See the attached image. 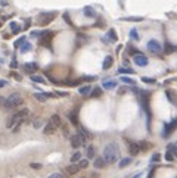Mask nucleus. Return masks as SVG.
<instances>
[{
    "label": "nucleus",
    "mask_w": 177,
    "mask_h": 178,
    "mask_svg": "<svg viewBox=\"0 0 177 178\" xmlns=\"http://www.w3.org/2000/svg\"><path fill=\"white\" fill-rule=\"evenodd\" d=\"M49 178H65V175L61 174V172H53V174L49 175Z\"/></svg>",
    "instance_id": "37"
},
{
    "label": "nucleus",
    "mask_w": 177,
    "mask_h": 178,
    "mask_svg": "<svg viewBox=\"0 0 177 178\" xmlns=\"http://www.w3.org/2000/svg\"><path fill=\"white\" fill-rule=\"evenodd\" d=\"M121 21H131V22H139V21H143L142 16H130V18H123Z\"/></svg>",
    "instance_id": "30"
},
{
    "label": "nucleus",
    "mask_w": 177,
    "mask_h": 178,
    "mask_svg": "<svg viewBox=\"0 0 177 178\" xmlns=\"http://www.w3.org/2000/svg\"><path fill=\"white\" fill-rule=\"evenodd\" d=\"M55 132H56V127L49 121V122L46 124V127H44V134H46V136H53Z\"/></svg>",
    "instance_id": "11"
},
{
    "label": "nucleus",
    "mask_w": 177,
    "mask_h": 178,
    "mask_svg": "<svg viewBox=\"0 0 177 178\" xmlns=\"http://www.w3.org/2000/svg\"><path fill=\"white\" fill-rule=\"evenodd\" d=\"M34 99H36L37 102H40V103H44V102L47 100V96L44 94V93H36V94H34Z\"/></svg>",
    "instance_id": "21"
},
{
    "label": "nucleus",
    "mask_w": 177,
    "mask_h": 178,
    "mask_svg": "<svg viewBox=\"0 0 177 178\" xmlns=\"http://www.w3.org/2000/svg\"><path fill=\"white\" fill-rule=\"evenodd\" d=\"M28 114H30V109H28V107H24V109L18 110V112H15V114L8 119L6 127H8V128H12V127L16 125V124H22V122H24V118H25Z\"/></svg>",
    "instance_id": "2"
},
{
    "label": "nucleus",
    "mask_w": 177,
    "mask_h": 178,
    "mask_svg": "<svg viewBox=\"0 0 177 178\" xmlns=\"http://www.w3.org/2000/svg\"><path fill=\"white\" fill-rule=\"evenodd\" d=\"M41 34H43V31H33V33H31V37H37V38H40V37H41Z\"/></svg>",
    "instance_id": "43"
},
{
    "label": "nucleus",
    "mask_w": 177,
    "mask_h": 178,
    "mask_svg": "<svg viewBox=\"0 0 177 178\" xmlns=\"http://www.w3.org/2000/svg\"><path fill=\"white\" fill-rule=\"evenodd\" d=\"M90 96H92V97H95V99H96V97H100V96H102V90H100L99 87H96V85H95L93 90H90Z\"/></svg>",
    "instance_id": "22"
},
{
    "label": "nucleus",
    "mask_w": 177,
    "mask_h": 178,
    "mask_svg": "<svg viewBox=\"0 0 177 178\" xmlns=\"http://www.w3.org/2000/svg\"><path fill=\"white\" fill-rule=\"evenodd\" d=\"M90 90H92V85H83V87L78 88V93L81 96H88L90 94Z\"/></svg>",
    "instance_id": "17"
},
{
    "label": "nucleus",
    "mask_w": 177,
    "mask_h": 178,
    "mask_svg": "<svg viewBox=\"0 0 177 178\" xmlns=\"http://www.w3.org/2000/svg\"><path fill=\"white\" fill-rule=\"evenodd\" d=\"M148 50L151 52V53H155V55H160L161 52H162V46L157 41V40H149V43H148Z\"/></svg>",
    "instance_id": "4"
},
{
    "label": "nucleus",
    "mask_w": 177,
    "mask_h": 178,
    "mask_svg": "<svg viewBox=\"0 0 177 178\" xmlns=\"http://www.w3.org/2000/svg\"><path fill=\"white\" fill-rule=\"evenodd\" d=\"M153 174H155V169H151V171H149V175H148V178H153Z\"/></svg>",
    "instance_id": "50"
},
{
    "label": "nucleus",
    "mask_w": 177,
    "mask_h": 178,
    "mask_svg": "<svg viewBox=\"0 0 177 178\" xmlns=\"http://www.w3.org/2000/svg\"><path fill=\"white\" fill-rule=\"evenodd\" d=\"M130 37H131L133 40H139V34H137V31H136V30H131V31H130Z\"/></svg>",
    "instance_id": "39"
},
{
    "label": "nucleus",
    "mask_w": 177,
    "mask_h": 178,
    "mask_svg": "<svg viewBox=\"0 0 177 178\" xmlns=\"http://www.w3.org/2000/svg\"><path fill=\"white\" fill-rule=\"evenodd\" d=\"M133 60H134V63H136V65L142 66V68H145V66H148V63H149L148 57H146L145 55H142V53H137V55H134V57H133Z\"/></svg>",
    "instance_id": "7"
},
{
    "label": "nucleus",
    "mask_w": 177,
    "mask_h": 178,
    "mask_svg": "<svg viewBox=\"0 0 177 178\" xmlns=\"http://www.w3.org/2000/svg\"><path fill=\"white\" fill-rule=\"evenodd\" d=\"M133 178H142V172H139V174H136L134 177H133Z\"/></svg>",
    "instance_id": "53"
},
{
    "label": "nucleus",
    "mask_w": 177,
    "mask_h": 178,
    "mask_svg": "<svg viewBox=\"0 0 177 178\" xmlns=\"http://www.w3.org/2000/svg\"><path fill=\"white\" fill-rule=\"evenodd\" d=\"M168 152H171L173 154H176L177 152H176V146L174 144H168Z\"/></svg>",
    "instance_id": "45"
},
{
    "label": "nucleus",
    "mask_w": 177,
    "mask_h": 178,
    "mask_svg": "<svg viewBox=\"0 0 177 178\" xmlns=\"http://www.w3.org/2000/svg\"><path fill=\"white\" fill-rule=\"evenodd\" d=\"M88 166V161L87 159H80L78 161V168H87Z\"/></svg>",
    "instance_id": "34"
},
{
    "label": "nucleus",
    "mask_w": 177,
    "mask_h": 178,
    "mask_svg": "<svg viewBox=\"0 0 177 178\" xmlns=\"http://www.w3.org/2000/svg\"><path fill=\"white\" fill-rule=\"evenodd\" d=\"M53 94H55L56 97H58V96H61V97H66V96H68V93H66V91H55Z\"/></svg>",
    "instance_id": "41"
},
{
    "label": "nucleus",
    "mask_w": 177,
    "mask_h": 178,
    "mask_svg": "<svg viewBox=\"0 0 177 178\" xmlns=\"http://www.w3.org/2000/svg\"><path fill=\"white\" fill-rule=\"evenodd\" d=\"M131 163V158H124V159H121L120 161V163H118V166L120 168H125L127 165H130Z\"/></svg>",
    "instance_id": "25"
},
{
    "label": "nucleus",
    "mask_w": 177,
    "mask_h": 178,
    "mask_svg": "<svg viewBox=\"0 0 177 178\" xmlns=\"http://www.w3.org/2000/svg\"><path fill=\"white\" fill-rule=\"evenodd\" d=\"M30 78H31L33 82H40V84H44V82H46V80L41 78V77H38V75H31Z\"/></svg>",
    "instance_id": "27"
},
{
    "label": "nucleus",
    "mask_w": 177,
    "mask_h": 178,
    "mask_svg": "<svg viewBox=\"0 0 177 178\" xmlns=\"http://www.w3.org/2000/svg\"><path fill=\"white\" fill-rule=\"evenodd\" d=\"M55 16H56L55 12H52V13H41L38 16V24L40 25H47V24H50V22L55 19Z\"/></svg>",
    "instance_id": "5"
},
{
    "label": "nucleus",
    "mask_w": 177,
    "mask_h": 178,
    "mask_svg": "<svg viewBox=\"0 0 177 178\" xmlns=\"http://www.w3.org/2000/svg\"><path fill=\"white\" fill-rule=\"evenodd\" d=\"M108 37H109V41H117V40H118V37H117L114 28H111V30L108 31Z\"/></svg>",
    "instance_id": "23"
},
{
    "label": "nucleus",
    "mask_w": 177,
    "mask_h": 178,
    "mask_svg": "<svg viewBox=\"0 0 177 178\" xmlns=\"http://www.w3.org/2000/svg\"><path fill=\"white\" fill-rule=\"evenodd\" d=\"M105 165H106V163H105L103 158H95V159H93V166H95V169H102Z\"/></svg>",
    "instance_id": "14"
},
{
    "label": "nucleus",
    "mask_w": 177,
    "mask_h": 178,
    "mask_svg": "<svg viewBox=\"0 0 177 178\" xmlns=\"http://www.w3.org/2000/svg\"><path fill=\"white\" fill-rule=\"evenodd\" d=\"M77 115H78L77 110H71V112L68 114V119H70L71 124H74V125H78V118H77Z\"/></svg>",
    "instance_id": "15"
},
{
    "label": "nucleus",
    "mask_w": 177,
    "mask_h": 178,
    "mask_svg": "<svg viewBox=\"0 0 177 178\" xmlns=\"http://www.w3.org/2000/svg\"><path fill=\"white\" fill-rule=\"evenodd\" d=\"M118 74H134V71H133L131 68H120Z\"/></svg>",
    "instance_id": "33"
},
{
    "label": "nucleus",
    "mask_w": 177,
    "mask_h": 178,
    "mask_svg": "<svg viewBox=\"0 0 177 178\" xmlns=\"http://www.w3.org/2000/svg\"><path fill=\"white\" fill-rule=\"evenodd\" d=\"M22 103H24V99H22V96L19 93H12L8 99H5V103L3 106L8 109V110H15L18 106H21Z\"/></svg>",
    "instance_id": "3"
},
{
    "label": "nucleus",
    "mask_w": 177,
    "mask_h": 178,
    "mask_svg": "<svg viewBox=\"0 0 177 178\" xmlns=\"http://www.w3.org/2000/svg\"><path fill=\"white\" fill-rule=\"evenodd\" d=\"M112 63H114V59H112V56H106L105 59H103V65H102V69H109L111 66H112Z\"/></svg>",
    "instance_id": "12"
},
{
    "label": "nucleus",
    "mask_w": 177,
    "mask_h": 178,
    "mask_svg": "<svg viewBox=\"0 0 177 178\" xmlns=\"http://www.w3.org/2000/svg\"><path fill=\"white\" fill-rule=\"evenodd\" d=\"M50 122H52L56 128H58V127H61V124H62V122H61V116H59L58 114H53V115L50 116Z\"/></svg>",
    "instance_id": "18"
},
{
    "label": "nucleus",
    "mask_w": 177,
    "mask_h": 178,
    "mask_svg": "<svg viewBox=\"0 0 177 178\" xmlns=\"http://www.w3.org/2000/svg\"><path fill=\"white\" fill-rule=\"evenodd\" d=\"M176 125H177V121H176V119H173L170 124H165V125H164V130H162V137H164V139H167V137L171 134V132L174 131Z\"/></svg>",
    "instance_id": "6"
},
{
    "label": "nucleus",
    "mask_w": 177,
    "mask_h": 178,
    "mask_svg": "<svg viewBox=\"0 0 177 178\" xmlns=\"http://www.w3.org/2000/svg\"><path fill=\"white\" fill-rule=\"evenodd\" d=\"M65 169H66V174H70V175H75V174L80 171L78 165H75V163H72V165H70V166H66Z\"/></svg>",
    "instance_id": "16"
},
{
    "label": "nucleus",
    "mask_w": 177,
    "mask_h": 178,
    "mask_svg": "<svg viewBox=\"0 0 177 178\" xmlns=\"http://www.w3.org/2000/svg\"><path fill=\"white\" fill-rule=\"evenodd\" d=\"M19 49H21V52H22V53H25V52H30V50L33 49V46H31V44H30V43L25 40V41H24V43H22L21 46H19Z\"/></svg>",
    "instance_id": "19"
},
{
    "label": "nucleus",
    "mask_w": 177,
    "mask_h": 178,
    "mask_svg": "<svg viewBox=\"0 0 177 178\" xmlns=\"http://www.w3.org/2000/svg\"><path fill=\"white\" fill-rule=\"evenodd\" d=\"M83 178H84V177H83Z\"/></svg>",
    "instance_id": "55"
},
{
    "label": "nucleus",
    "mask_w": 177,
    "mask_h": 178,
    "mask_svg": "<svg viewBox=\"0 0 177 178\" xmlns=\"http://www.w3.org/2000/svg\"><path fill=\"white\" fill-rule=\"evenodd\" d=\"M102 87L105 90H114L117 87V81L115 80H103L102 81Z\"/></svg>",
    "instance_id": "10"
},
{
    "label": "nucleus",
    "mask_w": 177,
    "mask_h": 178,
    "mask_svg": "<svg viewBox=\"0 0 177 178\" xmlns=\"http://www.w3.org/2000/svg\"><path fill=\"white\" fill-rule=\"evenodd\" d=\"M142 81L146 82V84H155V80L153 78H142Z\"/></svg>",
    "instance_id": "44"
},
{
    "label": "nucleus",
    "mask_w": 177,
    "mask_h": 178,
    "mask_svg": "<svg viewBox=\"0 0 177 178\" xmlns=\"http://www.w3.org/2000/svg\"><path fill=\"white\" fill-rule=\"evenodd\" d=\"M10 75H12V77H13V78H15L16 81H21V77H19V75H18L16 72H10Z\"/></svg>",
    "instance_id": "48"
},
{
    "label": "nucleus",
    "mask_w": 177,
    "mask_h": 178,
    "mask_svg": "<svg viewBox=\"0 0 177 178\" xmlns=\"http://www.w3.org/2000/svg\"><path fill=\"white\" fill-rule=\"evenodd\" d=\"M8 85V81L6 80H0V88H3V87H6Z\"/></svg>",
    "instance_id": "47"
},
{
    "label": "nucleus",
    "mask_w": 177,
    "mask_h": 178,
    "mask_svg": "<svg viewBox=\"0 0 177 178\" xmlns=\"http://www.w3.org/2000/svg\"><path fill=\"white\" fill-rule=\"evenodd\" d=\"M30 166H31L33 169H40L43 165H41V163H34V162H33V163H30Z\"/></svg>",
    "instance_id": "46"
},
{
    "label": "nucleus",
    "mask_w": 177,
    "mask_h": 178,
    "mask_svg": "<svg viewBox=\"0 0 177 178\" xmlns=\"http://www.w3.org/2000/svg\"><path fill=\"white\" fill-rule=\"evenodd\" d=\"M165 161H168V162H173L174 161V154L171 152H167L165 153Z\"/></svg>",
    "instance_id": "36"
},
{
    "label": "nucleus",
    "mask_w": 177,
    "mask_h": 178,
    "mask_svg": "<svg viewBox=\"0 0 177 178\" xmlns=\"http://www.w3.org/2000/svg\"><path fill=\"white\" fill-rule=\"evenodd\" d=\"M70 141H71V147H74V149H78V147L81 146V141H80V139H78L77 134L71 136V137H70Z\"/></svg>",
    "instance_id": "13"
},
{
    "label": "nucleus",
    "mask_w": 177,
    "mask_h": 178,
    "mask_svg": "<svg viewBox=\"0 0 177 178\" xmlns=\"http://www.w3.org/2000/svg\"><path fill=\"white\" fill-rule=\"evenodd\" d=\"M124 84H127V85H134V80H133V78H128V77H121L120 78Z\"/></svg>",
    "instance_id": "29"
},
{
    "label": "nucleus",
    "mask_w": 177,
    "mask_h": 178,
    "mask_svg": "<svg viewBox=\"0 0 177 178\" xmlns=\"http://www.w3.org/2000/svg\"><path fill=\"white\" fill-rule=\"evenodd\" d=\"M137 146H139V149H142V150H148V149L151 147V143H148V141H140V143H137Z\"/></svg>",
    "instance_id": "31"
},
{
    "label": "nucleus",
    "mask_w": 177,
    "mask_h": 178,
    "mask_svg": "<svg viewBox=\"0 0 177 178\" xmlns=\"http://www.w3.org/2000/svg\"><path fill=\"white\" fill-rule=\"evenodd\" d=\"M165 93H167V96H168V97H170V99H168V100H170V102H171V103H174V102H176V100H174V94H173V93H171V91H170V90H167V91H165Z\"/></svg>",
    "instance_id": "42"
},
{
    "label": "nucleus",
    "mask_w": 177,
    "mask_h": 178,
    "mask_svg": "<svg viewBox=\"0 0 177 178\" xmlns=\"http://www.w3.org/2000/svg\"><path fill=\"white\" fill-rule=\"evenodd\" d=\"M16 66H18L16 60H12V63H10V68H16Z\"/></svg>",
    "instance_id": "51"
},
{
    "label": "nucleus",
    "mask_w": 177,
    "mask_h": 178,
    "mask_svg": "<svg viewBox=\"0 0 177 178\" xmlns=\"http://www.w3.org/2000/svg\"><path fill=\"white\" fill-rule=\"evenodd\" d=\"M128 53H131V55H137V50L133 49V47H128Z\"/></svg>",
    "instance_id": "49"
},
{
    "label": "nucleus",
    "mask_w": 177,
    "mask_h": 178,
    "mask_svg": "<svg viewBox=\"0 0 177 178\" xmlns=\"http://www.w3.org/2000/svg\"><path fill=\"white\" fill-rule=\"evenodd\" d=\"M41 125H43V121H41L40 118H38V119H34V121H33V127H34L36 130H37V128H40Z\"/></svg>",
    "instance_id": "35"
},
{
    "label": "nucleus",
    "mask_w": 177,
    "mask_h": 178,
    "mask_svg": "<svg viewBox=\"0 0 177 178\" xmlns=\"http://www.w3.org/2000/svg\"><path fill=\"white\" fill-rule=\"evenodd\" d=\"M80 159H81V153H80V152H75L72 156H71V162H72V163H74V162H78Z\"/></svg>",
    "instance_id": "32"
},
{
    "label": "nucleus",
    "mask_w": 177,
    "mask_h": 178,
    "mask_svg": "<svg viewBox=\"0 0 177 178\" xmlns=\"http://www.w3.org/2000/svg\"><path fill=\"white\" fill-rule=\"evenodd\" d=\"M25 40H27L25 37H21V38H18V40L15 41V44H13V46H15V47H19V46H21V44H22V43H24Z\"/></svg>",
    "instance_id": "38"
},
{
    "label": "nucleus",
    "mask_w": 177,
    "mask_h": 178,
    "mask_svg": "<svg viewBox=\"0 0 177 178\" xmlns=\"http://www.w3.org/2000/svg\"><path fill=\"white\" fill-rule=\"evenodd\" d=\"M87 158L95 159V147L93 146H87Z\"/></svg>",
    "instance_id": "26"
},
{
    "label": "nucleus",
    "mask_w": 177,
    "mask_h": 178,
    "mask_svg": "<svg viewBox=\"0 0 177 178\" xmlns=\"http://www.w3.org/2000/svg\"><path fill=\"white\" fill-rule=\"evenodd\" d=\"M127 149H128V152H130L131 156H136V154L140 152L137 143H133V141H127Z\"/></svg>",
    "instance_id": "9"
},
{
    "label": "nucleus",
    "mask_w": 177,
    "mask_h": 178,
    "mask_svg": "<svg viewBox=\"0 0 177 178\" xmlns=\"http://www.w3.org/2000/svg\"><path fill=\"white\" fill-rule=\"evenodd\" d=\"M84 15H86L87 18H95V16H96V12H95V9H92L90 6H86V8H84Z\"/></svg>",
    "instance_id": "20"
},
{
    "label": "nucleus",
    "mask_w": 177,
    "mask_h": 178,
    "mask_svg": "<svg viewBox=\"0 0 177 178\" xmlns=\"http://www.w3.org/2000/svg\"><path fill=\"white\" fill-rule=\"evenodd\" d=\"M160 159H161V154H160V153H155L153 156L151 158V162H152V163H153V162H158Z\"/></svg>",
    "instance_id": "40"
},
{
    "label": "nucleus",
    "mask_w": 177,
    "mask_h": 178,
    "mask_svg": "<svg viewBox=\"0 0 177 178\" xmlns=\"http://www.w3.org/2000/svg\"><path fill=\"white\" fill-rule=\"evenodd\" d=\"M0 27H2V22H0Z\"/></svg>",
    "instance_id": "54"
},
{
    "label": "nucleus",
    "mask_w": 177,
    "mask_h": 178,
    "mask_svg": "<svg viewBox=\"0 0 177 178\" xmlns=\"http://www.w3.org/2000/svg\"><path fill=\"white\" fill-rule=\"evenodd\" d=\"M174 52H176V46H173V44L167 43V44H165V53L171 55V53H174Z\"/></svg>",
    "instance_id": "28"
},
{
    "label": "nucleus",
    "mask_w": 177,
    "mask_h": 178,
    "mask_svg": "<svg viewBox=\"0 0 177 178\" xmlns=\"http://www.w3.org/2000/svg\"><path fill=\"white\" fill-rule=\"evenodd\" d=\"M102 158H103L105 163H108V165L118 162V159H120V149H118V146L115 143L106 144L105 149H103V156Z\"/></svg>",
    "instance_id": "1"
},
{
    "label": "nucleus",
    "mask_w": 177,
    "mask_h": 178,
    "mask_svg": "<svg viewBox=\"0 0 177 178\" xmlns=\"http://www.w3.org/2000/svg\"><path fill=\"white\" fill-rule=\"evenodd\" d=\"M38 69V65L36 62H27L24 63V71L28 74H36V71Z\"/></svg>",
    "instance_id": "8"
},
{
    "label": "nucleus",
    "mask_w": 177,
    "mask_h": 178,
    "mask_svg": "<svg viewBox=\"0 0 177 178\" xmlns=\"http://www.w3.org/2000/svg\"><path fill=\"white\" fill-rule=\"evenodd\" d=\"M21 30H22V28L16 24V22H10V31H12V34H18Z\"/></svg>",
    "instance_id": "24"
},
{
    "label": "nucleus",
    "mask_w": 177,
    "mask_h": 178,
    "mask_svg": "<svg viewBox=\"0 0 177 178\" xmlns=\"http://www.w3.org/2000/svg\"><path fill=\"white\" fill-rule=\"evenodd\" d=\"M3 103H5V97L0 96V106H3Z\"/></svg>",
    "instance_id": "52"
}]
</instances>
